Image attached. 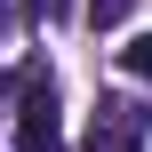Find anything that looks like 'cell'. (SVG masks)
Returning <instances> with one entry per match:
<instances>
[{
	"instance_id": "3957f363",
	"label": "cell",
	"mask_w": 152,
	"mask_h": 152,
	"mask_svg": "<svg viewBox=\"0 0 152 152\" xmlns=\"http://www.w3.org/2000/svg\"><path fill=\"white\" fill-rule=\"evenodd\" d=\"M120 64H128V72H136V80H152V32H136V40H128V48H120Z\"/></svg>"
},
{
	"instance_id": "277c9868",
	"label": "cell",
	"mask_w": 152,
	"mask_h": 152,
	"mask_svg": "<svg viewBox=\"0 0 152 152\" xmlns=\"http://www.w3.org/2000/svg\"><path fill=\"white\" fill-rule=\"evenodd\" d=\"M128 8H136V0H88V24H96V32H112Z\"/></svg>"
},
{
	"instance_id": "6da1fadb",
	"label": "cell",
	"mask_w": 152,
	"mask_h": 152,
	"mask_svg": "<svg viewBox=\"0 0 152 152\" xmlns=\"http://www.w3.org/2000/svg\"><path fill=\"white\" fill-rule=\"evenodd\" d=\"M16 152H64V104H56V80H24V96H16Z\"/></svg>"
},
{
	"instance_id": "5b68a950",
	"label": "cell",
	"mask_w": 152,
	"mask_h": 152,
	"mask_svg": "<svg viewBox=\"0 0 152 152\" xmlns=\"http://www.w3.org/2000/svg\"><path fill=\"white\" fill-rule=\"evenodd\" d=\"M24 16L32 24H64V0H24Z\"/></svg>"
},
{
	"instance_id": "7a4b0ae2",
	"label": "cell",
	"mask_w": 152,
	"mask_h": 152,
	"mask_svg": "<svg viewBox=\"0 0 152 152\" xmlns=\"http://www.w3.org/2000/svg\"><path fill=\"white\" fill-rule=\"evenodd\" d=\"M88 152H144V104L104 96L96 120H88Z\"/></svg>"
},
{
	"instance_id": "8992f818",
	"label": "cell",
	"mask_w": 152,
	"mask_h": 152,
	"mask_svg": "<svg viewBox=\"0 0 152 152\" xmlns=\"http://www.w3.org/2000/svg\"><path fill=\"white\" fill-rule=\"evenodd\" d=\"M0 24H8V0H0Z\"/></svg>"
}]
</instances>
